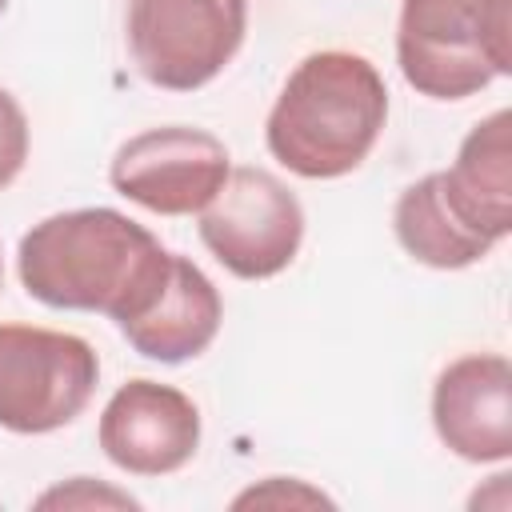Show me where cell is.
I'll return each mask as SVG.
<instances>
[{
    "label": "cell",
    "mask_w": 512,
    "mask_h": 512,
    "mask_svg": "<svg viewBox=\"0 0 512 512\" xmlns=\"http://www.w3.org/2000/svg\"><path fill=\"white\" fill-rule=\"evenodd\" d=\"M404 80L432 100H464L512 72V0H404L396 28Z\"/></svg>",
    "instance_id": "3"
},
{
    "label": "cell",
    "mask_w": 512,
    "mask_h": 512,
    "mask_svg": "<svg viewBox=\"0 0 512 512\" xmlns=\"http://www.w3.org/2000/svg\"><path fill=\"white\" fill-rule=\"evenodd\" d=\"M432 424L444 448L472 464L512 456V364L500 352L452 360L432 388Z\"/></svg>",
    "instance_id": "9"
},
{
    "label": "cell",
    "mask_w": 512,
    "mask_h": 512,
    "mask_svg": "<svg viewBox=\"0 0 512 512\" xmlns=\"http://www.w3.org/2000/svg\"><path fill=\"white\" fill-rule=\"evenodd\" d=\"M220 312L224 308H220L216 284L188 256L172 252L160 288L132 320L120 324V332L140 356L160 364H180L200 356L216 340Z\"/></svg>",
    "instance_id": "10"
},
{
    "label": "cell",
    "mask_w": 512,
    "mask_h": 512,
    "mask_svg": "<svg viewBox=\"0 0 512 512\" xmlns=\"http://www.w3.org/2000/svg\"><path fill=\"white\" fill-rule=\"evenodd\" d=\"M448 204L468 228L492 244L512 232V116L500 108L480 120L448 172H440Z\"/></svg>",
    "instance_id": "11"
},
{
    "label": "cell",
    "mask_w": 512,
    "mask_h": 512,
    "mask_svg": "<svg viewBox=\"0 0 512 512\" xmlns=\"http://www.w3.org/2000/svg\"><path fill=\"white\" fill-rule=\"evenodd\" d=\"M28 160V116L8 88H0V188H8Z\"/></svg>",
    "instance_id": "13"
},
{
    "label": "cell",
    "mask_w": 512,
    "mask_h": 512,
    "mask_svg": "<svg viewBox=\"0 0 512 512\" xmlns=\"http://www.w3.org/2000/svg\"><path fill=\"white\" fill-rule=\"evenodd\" d=\"M172 252L116 208H72L56 212L24 232L16 268L28 296L48 308L104 312L132 320L168 272Z\"/></svg>",
    "instance_id": "1"
},
{
    "label": "cell",
    "mask_w": 512,
    "mask_h": 512,
    "mask_svg": "<svg viewBox=\"0 0 512 512\" xmlns=\"http://www.w3.org/2000/svg\"><path fill=\"white\" fill-rule=\"evenodd\" d=\"M108 180L148 212L192 216L228 180V148L204 128H148L116 148Z\"/></svg>",
    "instance_id": "7"
},
{
    "label": "cell",
    "mask_w": 512,
    "mask_h": 512,
    "mask_svg": "<svg viewBox=\"0 0 512 512\" xmlns=\"http://www.w3.org/2000/svg\"><path fill=\"white\" fill-rule=\"evenodd\" d=\"M4 8H8V0H0V12H4Z\"/></svg>",
    "instance_id": "14"
},
{
    "label": "cell",
    "mask_w": 512,
    "mask_h": 512,
    "mask_svg": "<svg viewBox=\"0 0 512 512\" xmlns=\"http://www.w3.org/2000/svg\"><path fill=\"white\" fill-rule=\"evenodd\" d=\"M100 448L132 476H168L196 456L200 412L172 384L128 380L100 412Z\"/></svg>",
    "instance_id": "8"
},
{
    "label": "cell",
    "mask_w": 512,
    "mask_h": 512,
    "mask_svg": "<svg viewBox=\"0 0 512 512\" xmlns=\"http://www.w3.org/2000/svg\"><path fill=\"white\" fill-rule=\"evenodd\" d=\"M388 120V88L376 64L324 48L304 56L284 80L264 140L268 152L304 180H336L360 168Z\"/></svg>",
    "instance_id": "2"
},
{
    "label": "cell",
    "mask_w": 512,
    "mask_h": 512,
    "mask_svg": "<svg viewBox=\"0 0 512 512\" xmlns=\"http://www.w3.org/2000/svg\"><path fill=\"white\" fill-rule=\"evenodd\" d=\"M392 224L404 252L428 268H468L492 252V240L468 228L460 212L448 204L440 172H428L424 180L400 192Z\"/></svg>",
    "instance_id": "12"
},
{
    "label": "cell",
    "mask_w": 512,
    "mask_h": 512,
    "mask_svg": "<svg viewBox=\"0 0 512 512\" xmlns=\"http://www.w3.org/2000/svg\"><path fill=\"white\" fill-rule=\"evenodd\" d=\"M200 240L240 280L284 272L304 240L296 192L264 168H228L220 192L200 208Z\"/></svg>",
    "instance_id": "6"
},
{
    "label": "cell",
    "mask_w": 512,
    "mask_h": 512,
    "mask_svg": "<svg viewBox=\"0 0 512 512\" xmlns=\"http://www.w3.org/2000/svg\"><path fill=\"white\" fill-rule=\"evenodd\" d=\"M100 380L96 348L84 336L0 324V428L40 436L72 424Z\"/></svg>",
    "instance_id": "4"
},
{
    "label": "cell",
    "mask_w": 512,
    "mask_h": 512,
    "mask_svg": "<svg viewBox=\"0 0 512 512\" xmlns=\"http://www.w3.org/2000/svg\"><path fill=\"white\" fill-rule=\"evenodd\" d=\"M248 0H128V52L164 92H196L240 52Z\"/></svg>",
    "instance_id": "5"
}]
</instances>
